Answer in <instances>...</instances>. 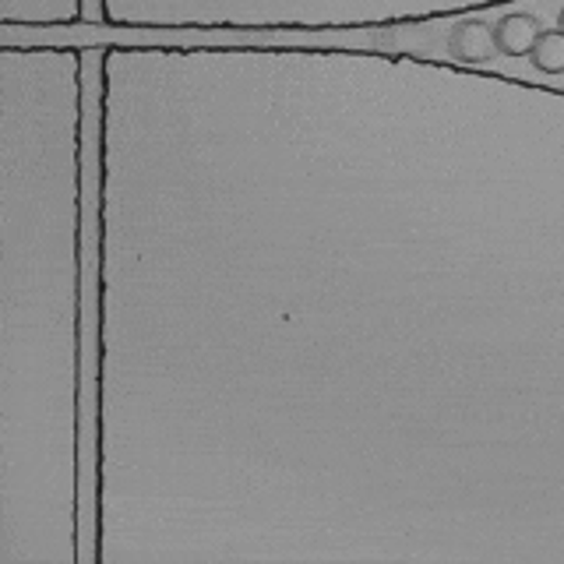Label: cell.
<instances>
[{"label":"cell","mask_w":564,"mask_h":564,"mask_svg":"<svg viewBox=\"0 0 564 564\" xmlns=\"http://www.w3.org/2000/svg\"><path fill=\"white\" fill-rule=\"evenodd\" d=\"M540 32H543V25H540V19H533V14H526V11L505 14V19L494 25L497 54H505V57H526V54H533Z\"/></svg>","instance_id":"cell-2"},{"label":"cell","mask_w":564,"mask_h":564,"mask_svg":"<svg viewBox=\"0 0 564 564\" xmlns=\"http://www.w3.org/2000/svg\"><path fill=\"white\" fill-rule=\"evenodd\" d=\"M529 60L537 64V71L543 75H564V32H540V40L533 46Z\"/></svg>","instance_id":"cell-3"},{"label":"cell","mask_w":564,"mask_h":564,"mask_svg":"<svg viewBox=\"0 0 564 564\" xmlns=\"http://www.w3.org/2000/svg\"><path fill=\"white\" fill-rule=\"evenodd\" d=\"M557 25H561V32H564V11H561V19H557Z\"/></svg>","instance_id":"cell-4"},{"label":"cell","mask_w":564,"mask_h":564,"mask_svg":"<svg viewBox=\"0 0 564 564\" xmlns=\"http://www.w3.org/2000/svg\"><path fill=\"white\" fill-rule=\"evenodd\" d=\"M497 54V43H494V29L484 22H459L452 32H448V57L459 60V64H487Z\"/></svg>","instance_id":"cell-1"}]
</instances>
